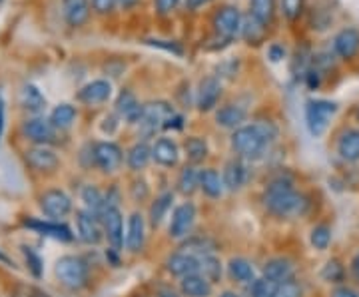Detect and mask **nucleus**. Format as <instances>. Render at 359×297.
Here are the masks:
<instances>
[{"label":"nucleus","instance_id":"50","mask_svg":"<svg viewBox=\"0 0 359 297\" xmlns=\"http://www.w3.org/2000/svg\"><path fill=\"white\" fill-rule=\"evenodd\" d=\"M332 297H359V293L349 285H337L332 291Z\"/></svg>","mask_w":359,"mask_h":297},{"label":"nucleus","instance_id":"1","mask_svg":"<svg viewBox=\"0 0 359 297\" xmlns=\"http://www.w3.org/2000/svg\"><path fill=\"white\" fill-rule=\"evenodd\" d=\"M278 138V128L269 120H257L250 126L233 130L231 134V150L242 158L256 160L266 152L269 144Z\"/></svg>","mask_w":359,"mask_h":297},{"label":"nucleus","instance_id":"47","mask_svg":"<svg viewBox=\"0 0 359 297\" xmlns=\"http://www.w3.org/2000/svg\"><path fill=\"white\" fill-rule=\"evenodd\" d=\"M178 2L180 0H154V6L160 16H166L178 6Z\"/></svg>","mask_w":359,"mask_h":297},{"label":"nucleus","instance_id":"32","mask_svg":"<svg viewBox=\"0 0 359 297\" xmlns=\"http://www.w3.org/2000/svg\"><path fill=\"white\" fill-rule=\"evenodd\" d=\"M76 108L72 104H58L50 114L52 126L56 130H68L76 120Z\"/></svg>","mask_w":359,"mask_h":297},{"label":"nucleus","instance_id":"31","mask_svg":"<svg viewBox=\"0 0 359 297\" xmlns=\"http://www.w3.org/2000/svg\"><path fill=\"white\" fill-rule=\"evenodd\" d=\"M82 202H84V206H86V209H88L90 214H94L98 220H100V216H102L104 207L108 206L106 198H104L102 192H100L96 186H86V188L82 190Z\"/></svg>","mask_w":359,"mask_h":297},{"label":"nucleus","instance_id":"45","mask_svg":"<svg viewBox=\"0 0 359 297\" xmlns=\"http://www.w3.org/2000/svg\"><path fill=\"white\" fill-rule=\"evenodd\" d=\"M282 13L287 20H297L304 13V0H282Z\"/></svg>","mask_w":359,"mask_h":297},{"label":"nucleus","instance_id":"56","mask_svg":"<svg viewBox=\"0 0 359 297\" xmlns=\"http://www.w3.org/2000/svg\"><path fill=\"white\" fill-rule=\"evenodd\" d=\"M140 0H120V4L124 6V8H132V6H136Z\"/></svg>","mask_w":359,"mask_h":297},{"label":"nucleus","instance_id":"55","mask_svg":"<svg viewBox=\"0 0 359 297\" xmlns=\"http://www.w3.org/2000/svg\"><path fill=\"white\" fill-rule=\"evenodd\" d=\"M2 130H4V100L0 96V136H2Z\"/></svg>","mask_w":359,"mask_h":297},{"label":"nucleus","instance_id":"29","mask_svg":"<svg viewBox=\"0 0 359 297\" xmlns=\"http://www.w3.org/2000/svg\"><path fill=\"white\" fill-rule=\"evenodd\" d=\"M150 160H152V148L146 142L134 144L126 154V164L134 172H140V170L146 168Z\"/></svg>","mask_w":359,"mask_h":297},{"label":"nucleus","instance_id":"48","mask_svg":"<svg viewBox=\"0 0 359 297\" xmlns=\"http://www.w3.org/2000/svg\"><path fill=\"white\" fill-rule=\"evenodd\" d=\"M116 2L118 0H92V6H94V11L98 14H108L114 8Z\"/></svg>","mask_w":359,"mask_h":297},{"label":"nucleus","instance_id":"7","mask_svg":"<svg viewBox=\"0 0 359 297\" xmlns=\"http://www.w3.org/2000/svg\"><path fill=\"white\" fill-rule=\"evenodd\" d=\"M92 160L98 168L106 172V174H112L116 170L122 166L124 162V154H122V148L114 142H96L92 146Z\"/></svg>","mask_w":359,"mask_h":297},{"label":"nucleus","instance_id":"42","mask_svg":"<svg viewBox=\"0 0 359 297\" xmlns=\"http://www.w3.org/2000/svg\"><path fill=\"white\" fill-rule=\"evenodd\" d=\"M276 289H278V284L271 282L268 277H259V279H254L252 282V287H250V296L252 297H276Z\"/></svg>","mask_w":359,"mask_h":297},{"label":"nucleus","instance_id":"2","mask_svg":"<svg viewBox=\"0 0 359 297\" xmlns=\"http://www.w3.org/2000/svg\"><path fill=\"white\" fill-rule=\"evenodd\" d=\"M266 207L273 216L280 218H292V216H304L308 209V200L306 195L295 192L294 181L290 178H276L269 181L264 194Z\"/></svg>","mask_w":359,"mask_h":297},{"label":"nucleus","instance_id":"58","mask_svg":"<svg viewBox=\"0 0 359 297\" xmlns=\"http://www.w3.org/2000/svg\"><path fill=\"white\" fill-rule=\"evenodd\" d=\"M219 297H240V296H238V293H233V291H224Z\"/></svg>","mask_w":359,"mask_h":297},{"label":"nucleus","instance_id":"9","mask_svg":"<svg viewBox=\"0 0 359 297\" xmlns=\"http://www.w3.org/2000/svg\"><path fill=\"white\" fill-rule=\"evenodd\" d=\"M194 221H196V206L192 202H186V204H180L174 214H172V220H170V237L174 240H184L188 237V233L192 232Z\"/></svg>","mask_w":359,"mask_h":297},{"label":"nucleus","instance_id":"49","mask_svg":"<svg viewBox=\"0 0 359 297\" xmlns=\"http://www.w3.org/2000/svg\"><path fill=\"white\" fill-rule=\"evenodd\" d=\"M150 46H156V48H164V50L168 52H174V54H182V48L180 46H176L174 42L170 44L168 40H146Z\"/></svg>","mask_w":359,"mask_h":297},{"label":"nucleus","instance_id":"59","mask_svg":"<svg viewBox=\"0 0 359 297\" xmlns=\"http://www.w3.org/2000/svg\"><path fill=\"white\" fill-rule=\"evenodd\" d=\"M358 116H359V112H358Z\"/></svg>","mask_w":359,"mask_h":297},{"label":"nucleus","instance_id":"44","mask_svg":"<svg viewBox=\"0 0 359 297\" xmlns=\"http://www.w3.org/2000/svg\"><path fill=\"white\" fill-rule=\"evenodd\" d=\"M276 297H304V289H302V285L297 284L294 277H292V279H287V282L278 284Z\"/></svg>","mask_w":359,"mask_h":297},{"label":"nucleus","instance_id":"27","mask_svg":"<svg viewBox=\"0 0 359 297\" xmlns=\"http://www.w3.org/2000/svg\"><path fill=\"white\" fill-rule=\"evenodd\" d=\"M224 180L219 178V174L214 168H205L200 172V190L204 192L208 198L218 200L219 195L224 194Z\"/></svg>","mask_w":359,"mask_h":297},{"label":"nucleus","instance_id":"5","mask_svg":"<svg viewBox=\"0 0 359 297\" xmlns=\"http://www.w3.org/2000/svg\"><path fill=\"white\" fill-rule=\"evenodd\" d=\"M172 116H176V112L168 102H150L142 106V114L138 122H140V126L146 134H154L158 128H164Z\"/></svg>","mask_w":359,"mask_h":297},{"label":"nucleus","instance_id":"34","mask_svg":"<svg viewBox=\"0 0 359 297\" xmlns=\"http://www.w3.org/2000/svg\"><path fill=\"white\" fill-rule=\"evenodd\" d=\"M172 202H174V194H172V192L158 195L154 202H152V206H150V223H152L154 228H158V226L164 221L168 209L172 207Z\"/></svg>","mask_w":359,"mask_h":297},{"label":"nucleus","instance_id":"18","mask_svg":"<svg viewBox=\"0 0 359 297\" xmlns=\"http://www.w3.org/2000/svg\"><path fill=\"white\" fill-rule=\"evenodd\" d=\"M110 94H112V84L110 82H106V80H92L82 90L78 92V100L94 106V104L106 102L110 98Z\"/></svg>","mask_w":359,"mask_h":297},{"label":"nucleus","instance_id":"12","mask_svg":"<svg viewBox=\"0 0 359 297\" xmlns=\"http://www.w3.org/2000/svg\"><path fill=\"white\" fill-rule=\"evenodd\" d=\"M242 14L236 6H224L214 18V28L222 39L231 40L238 32H242Z\"/></svg>","mask_w":359,"mask_h":297},{"label":"nucleus","instance_id":"33","mask_svg":"<svg viewBox=\"0 0 359 297\" xmlns=\"http://www.w3.org/2000/svg\"><path fill=\"white\" fill-rule=\"evenodd\" d=\"M20 104L25 106L28 112H40L46 106V98L42 96V92L36 86L26 84L25 88L20 90Z\"/></svg>","mask_w":359,"mask_h":297},{"label":"nucleus","instance_id":"21","mask_svg":"<svg viewBox=\"0 0 359 297\" xmlns=\"http://www.w3.org/2000/svg\"><path fill=\"white\" fill-rule=\"evenodd\" d=\"M334 48L341 58H353L359 52V30L358 28H344L334 39Z\"/></svg>","mask_w":359,"mask_h":297},{"label":"nucleus","instance_id":"17","mask_svg":"<svg viewBox=\"0 0 359 297\" xmlns=\"http://www.w3.org/2000/svg\"><path fill=\"white\" fill-rule=\"evenodd\" d=\"M219 96H222V82L218 78L208 76L200 82V88H198V108L202 112L212 110L216 104H218Z\"/></svg>","mask_w":359,"mask_h":297},{"label":"nucleus","instance_id":"53","mask_svg":"<svg viewBox=\"0 0 359 297\" xmlns=\"http://www.w3.org/2000/svg\"><path fill=\"white\" fill-rule=\"evenodd\" d=\"M269 56H271V60H273V62L282 60V58H283V48H280V46H271V48H269Z\"/></svg>","mask_w":359,"mask_h":297},{"label":"nucleus","instance_id":"38","mask_svg":"<svg viewBox=\"0 0 359 297\" xmlns=\"http://www.w3.org/2000/svg\"><path fill=\"white\" fill-rule=\"evenodd\" d=\"M184 150H186V156L192 164H198L202 162L205 156H208V144L202 138L198 136H190L186 142H184Z\"/></svg>","mask_w":359,"mask_h":297},{"label":"nucleus","instance_id":"25","mask_svg":"<svg viewBox=\"0 0 359 297\" xmlns=\"http://www.w3.org/2000/svg\"><path fill=\"white\" fill-rule=\"evenodd\" d=\"M245 110L242 106H236V104H228L224 108H219L218 114H216V122L222 128L238 130L242 128V124L245 122Z\"/></svg>","mask_w":359,"mask_h":297},{"label":"nucleus","instance_id":"37","mask_svg":"<svg viewBox=\"0 0 359 297\" xmlns=\"http://www.w3.org/2000/svg\"><path fill=\"white\" fill-rule=\"evenodd\" d=\"M200 273L208 277L212 284H216L222 279V261L214 254H208L200 258Z\"/></svg>","mask_w":359,"mask_h":297},{"label":"nucleus","instance_id":"6","mask_svg":"<svg viewBox=\"0 0 359 297\" xmlns=\"http://www.w3.org/2000/svg\"><path fill=\"white\" fill-rule=\"evenodd\" d=\"M100 221H102L104 233L108 237V242L112 244V249L120 251V247L124 246V220H122V212L116 204H108L104 207L102 216H100Z\"/></svg>","mask_w":359,"mask_h":297},{"label":"nucleus","instance_id":"28","mask_svg":"<svg viewBox=\"0 0 359 297\" xmlns=\"http://www.w3.org/2000/svg\"><path fill=\"white\" fill-rule=\"evenodd\" d=\"M337 152L346 162L359 160V130H347L337 142Z\"/></svg>","mask_w":359,"mask_h":297},{"label":"nucleus","instance_id":"51","mask_svg":"<svg viewBox=\"0 0 359 297\" xmlns=\"http://www.w3.org/2000/svg\"><path fill=\"white\" fill-rule=\"evenodd\" d=\"M306 80H308V86L311 90H316L318 86H320L321 82V74L318 70H308V74H306Z\"/></svg>","mask_w":359,"mask_h":297},{"label":"nucleus","instance_id":"10","mask_svg":"<svg viewBox=\"0 0 359 297\" xmlns=\"http://www.w3.org/2000/svg\"><path fill=\"white\" fill-rule=\"evenodd\" d=\"M102 221L98 220L94 214H90L88 209H80L76 212V232L78 237L88 244V246H96L100 244L104 237V230L100 226Z\"/></svg>","mask_w":359,"mask_h":297},{"label":"nucleus","instance_id":"8","mask_svg":"<svg viewBox=\"0 0 359 297\" xmlns=\"http://www.w3.org/2000/svg\"><path fill=\"white\" fill-rule=\"evenodd\" d=\"M40 207H42L44 216H48L54 221H60L70 214L72 200L62 190H48L40 195Z\"/></svg>","mask_w":359,"mask_h":297},{"label":"nucleus","instance_id":"14","mask_svg":"<svg viewBox=\"0 0 359 297\" xmlns=\"http://www.w3.org/2000/svg\"><path fill=\"white\" fill-rule=\"evenodd\" d=\"M166 270L182 279L190 273L200 272V258H196L188 251H176L166 259Z\"/></svg>","mask_w":359,"mask_h":297},{"label":"nucleus","instance_id":"41","mask_svg":"<svg viewBox=\"0 0 359 297\" xmlns=\"http://www.w3.org/2000/svg\"><path fill=\"white\" fill-rule=\"evenodd\" d=\"M309 242H311V246L316 247V249H320V251L327 249L330 244H332V230H330L327 226H323V223L316 226V228L311 230Z\"/></svg>","mask_w":359,"mask_h":297},{"label":"nucleus","instance_id":"54","mask_svg":"<svg viewBox=\"0 0 359 297\" xmlns=\"http://www.w3.org/2000/svg\"><path fill=\"white\" fill-rule=\"evenodd\" d=\"M351 273H353V277L359 282V251L351 259Z\"/></svg>","mask_w":359,"mask_h":297},{"label":"nucleus","instance_id":"57","mask_svg":"<svg viewBox=\"0 0 359 297\" xmlns=\"http://www.w3.org/2000/svg\"><path fill=\"white\" fill-rule=\"evenodd\" d=\"M158 297H180V296L178 293H174V291H162Z\"/></svg>","mask_w":359,"mask_h":297},{"label":"nucleus","instance_id":"30","mask_svg":"<svg viewBox=\"0 0 359 297\" xmlns=\"http://www.w3.org/2000/svg\"><path fill=\"white\" fill-rule=\"evenodd\" d=\"M228 273L233 282H240V284H252L256 279L254 265L245 258H231L228 263Z\"/></svg>","mask_w":359,"mask_h":297},{"label":"nucleus","instance_id":"4","mask_svg":"<svg viewBox=\"0 0 359 297\" xmlns=\"http://www.w3.org/2000/svg\"><path fill=\"white\" fill-rule=\"evenodd\" d=\"M337 112V104L327 102V100H309L306 106V122H308V128L311 132V136H321L327 126H330V120Z\"/></svg>","mask_w":359,"mask_h":297},{"label":"nucleus","instance_id":"43","mask_svg":"<svg viewBox=\"0 0 359 297\" xmlns=\"http://www.w3.org/2000/svg\"><path fill=\"white\" fill-rule=\"evenodd\" d=\"M344 275H346V270H344V265H341L337 259H330V261L323 265V270H321V277H323L325 282H330V284H339V282H344Z\"/></svg>","mask_w":359,"mask_h":297},{"label":"nucleus","instance_id":"52","mask_svg":"<svg viewBox=\"0 0 359 297\" xmlns=\"http://www.w3.org/2000/svg\"><path fill=\"white\" fill-rule=\"evenodd\" d=\"M208 2H212V0H186V6H188L190 11H198V8L205 6Z\"/></svg>","mask_w":359,"mask_h":297},{"label":"nucleus","instance_id":"3","mask_svg":"<svg viewBox=\"0 0 359 297\" xmlns=\"http://www.w3.org/2000/svg\"><path fill=\"white\" fill-rule=\"evenodd\" d=\"M54 273L68 289H82L88 284V263L78 256H65L56 261Z\"/></svg>","mask_w":359,"mask_h":297},{"label":"nucleus","instance_id":"35","mask_svg":"<svg viewBox=\"0 0 359 297\" xmlns=\"http://www.w3.org/2000/svg\"><path fill=\"white\" fill-rule=\"evenodd\" d=\"M200 188V172L194 166H186L178 176V192L182 195H192Z\"/></svg>","mask_w":359,"mask_h":297},{"label":"nucleus","instance_id":"15","mask_svg":"<svg viewBox=\"0 0 359 297\" xmlns=\"http://www.w3.org/2000/svg\"><path fill=\"white\" fill-rule=\"evenodd\" d=\"M180 291L186 297H210L214 291V284L200 272H196L180 279Z\"/></svg>","mask_w":359,"mask_h":297},{"label":"nucleus","instance_id":"22","mask_svg":"<svg viewBox=\"0 0 359 297\" xmlns=\"http://www.w3.org/2000/svg\"><path fill=\"white\" fill-rule=\"evenodd\" d=\"M62 11L65 18L72 28L86 25L90 18V2L88 0H62Z\"/></svg>","mask_w":359,"mask_h":297},{"label":"nucleus","instance_id":"46","mask_svg":"<svg viewBox=\"0 0 359 297\" xmlns=\"http://www.w3.org/2000/svg\"><path fill=\"white\" fill-rule=\"evenodd\" d=\"M22 254H25L26 263H28V268H30V272L34 273L36 277L42 275V259L39 258V254L32 249V247H22Z\"/></svg>","mask_w":359,"mask_h":297},{"label":"nucleus","instance_id":"26","mask_svg":"<svg viewBox=\"0 0 359 297\" xmlns=\"http://www.w3.org/2000/svg\"><path fill=\"white\" fill-rule=\"evenodd\" d=\"M116 112L122 118H126L132 124H136V122L140 120L142 106L138 104L136 96H134L132 92L124 90L120 92V96H118V100H116Z\"/></svg>","mask_w":359,"mask_h":297},{"label":"nucleus","instance_id":"24","mask_svg":"<svg viewBox=\"0 0 359 297\" xmlns=\"http://www.w3.org/2000/svg\"><path fill=\"white\" fill-rule=\"evenodd\" d=\"M245 178H248V172H245V166L242 160H230L226 166H224V186L226 190L230 192H238L242 190V186L245 184Z\"/></svg>","mask_w":359,"mask_h":297},{"label":"nucleus","instance_id":"23","mask_svg":"<svg viewBox=\"0 0 359 297\" xmlns=\"http://www.w3.org/2000/svg\"><path fill=\"white\" fill-rule=\"evenodd\" d=\"M264 277L276 284H282L294 277V263L287 258H271L264 265Z\"/></svg>","mask_w":359,"mask_h":297},{"label":"nucleus","instance_id":"36","mask_svg":"<svg viewBox=\"0 0 359 297\" xmlns=\"http://www.w3.org/2000/svg\"><path fill=\"white\" fill-rule=\"evenodd\" d=\"M242 36H244L248 42H262L264 36H266V25L264 22H259L257 18H254L252 14L245 18L244 22H242Z\"/></svg>","mask_w":359,"mask_h":297},{"label":"nucleus","instance_id":"20","mask_svg":"<svg viewBox=\"0 0 359 297\" xmlns=\"http://www.w3.org/2000/svg\"><path fill=\"white\" fill-rule=\"evenodd\" d=\"M152 158H154L160 166H164V168L176 166L180 160L178 144L174 142V140H170V138H160V140H156V144L152 146Z\"/></svg>","mask_w":359,"mask_h":297},{"label":"nucleus","instance_id":"13","mask_svg":"<svg viewBox=\"0 0 359 297\" xmlns=\"http://www.w3.org/2000/svg\"><path fill=\"white\" fill-rule=\"evenodd\" d=\"M26 164L36 172H52L58 168L60 160L50 146H34L26 150Z\"/></svg>","mask_w":359,"mask_h":297},{"label":"nucleus","instance_id":"19","mask_svg":"<svg viewBox=\"0 0 359 297\" xmlns=\"http://www.w3.org/2000/svg\"><path fill=\"white\" fill-rule=\"evenodd\" d=\"M26 226L30 230H34L36 233H42V235H48V237H54V240H60V242H70L74 235L70 232V228L60 223V221L54 220H26Z\"/></svg>","mask_w":359,"mask_h":297},{"label":"nucleus","instance_id":"40","mask_svg":"<svg viewBox=\"0 0 359 297\" xmlns=\"http://www.w3.org/2000/svg\"><path fill=\"white\" fill-rule=\"evenodd\" d=\"M276 14V0H252V16L259 22L269 25Z\"/></svg>","mask_w":359,"mask_h":297},{"label":"nucleus","instance_id":"11","mask_svg":"<svg viewBox=\"0 0 359 297\" xmlns=\"http://www.w3.org/2000/svg\"><path fill=\"white\" fill-rule=\"evenodd\" d=\"M22 134L26 136V140L34 142L36 146H48L56 140V128L52 126L50 120H44V118L26 120Z\"/></svg>","mask_w":359,"mask_h":297},{"label":"nucleus","instance_id":"16","mask_svg":"<svg viewBox=\"0 0 359 297\" xmlns=\"http://www.w3.org/2000/svg\"><path fill=\"white\" fill-rule=\"evenodd\" d=\"M124 242H126L128 251H132V254H138L144 247V242H146V220L138 212H134L128 218V230H126Z\"/></svg>","mask_w":359,"mask_h":297},{"label":"nucleus","instance_id":"39","mask_svg":"<svg viewBox=\"0 0 359 297\" xmlns=\"http://www.w3.org/2000/svg\"><path fill=\"white\" fill-rule=\"evenodd\" d=\"M214 242H210L208 237H190L184 246H182V251H188L196 258H202V256H208V254H214Z\"/></svg>","mask_w":359,"mask_h":297}]
</instances>
